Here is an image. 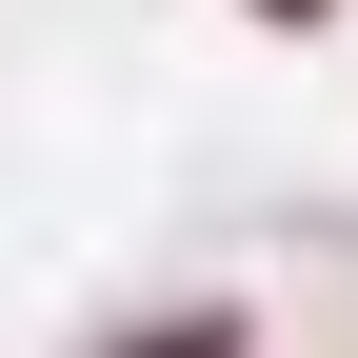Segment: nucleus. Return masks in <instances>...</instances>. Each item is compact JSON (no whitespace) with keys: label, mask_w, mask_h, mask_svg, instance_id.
I'll return each mask as SVG.
<instances>
[{"label":"nucleus","mask_w":358,"mask_h":358,"mask_svg":"<svg viewBox=\"0 0 358 358\" xmlns=\"http://www.w3.org/2000/svg\"><path fill=\"white\" fill-rule=\"evenodd\" d=\"M120 358H239V319H159V338H120Z\"/></svg>","instance_id":"nucleus-1"}]
</instances>
